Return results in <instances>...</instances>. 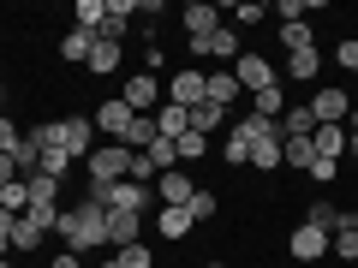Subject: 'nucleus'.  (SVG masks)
Masks as SVG:
<instances>
[{
	"label": "nucleus",
	"mask_w": 358,
	"mask_h": 268,
	"mask_svg": "<svg viewBox=\"0 0 358 268\" xmlns=\"http://www.w3.org/2000/svg\"><path fill=\"white\" fill-rule=\"evenodd\" d=\"M263 6H257V0H251V6H233V30H251V24H263Z\"/></svg>",
	"instance_id": "obj_39"
},
{
	"label": "nucleus",
	"mask_w": 358,
	"mask_h": 268,
	"mask_svg": "<svg viewBox=\"0 0 358 268\" xmlns=\"http://www.w3.org/2000/svg\"><path fill=\"white\" fill-rule=\"evenodd\" d=\"M305 107H310V119H317V126H346V114H352V96H346L341 84H322Z\"/></svg>",
	"instance_id": "obj_4"
},
{
	"label": "nucleus",
	"mask_w": 358,
	"mask_h": 268,
	"mask_svg": "<svg viewBox=\"0 0 358 268\" xmlns=\"http://www.w3.org/2000/svg\"><path fill=\"white\" fill-rule=\"evenodd\" d=\"M90 48H96V30H66V36H60V60H72V66H84L90 60Z\"/></svg>",
	"instance_id": "obj_18"
},
{
	"label": "nucleus",
	"mask_w": 358,
	"mask_h": 268,
	"mask_svg": "<svg viewBox=\"0 0 358 268\" xmlns=\"http://www.w3.org/2000/svg\"><path fill=\"white\" fill-rule=\"evenodd\" d=\"M251 114H263V119H268V126H275V119H281V114H287V96H281V84H268V89H263V96H251Z\"/></svg>",
	"instance_id": "obj_24"
},
{
	"label": "nucleus",
	"mask_w": 358,
	"mask_h": 268,
	"mask_svg": "<svg viewBox=\"0 0 358 268\" xmlns=\"http://www.w3.org/2000/svg\"><path fill=\"white\" fill-rule=\"evenodd\" d=\"M275 131H281V143H293V137H310L317 119H310V107H287V114L275 119Z\"/></svg>",
	"instance_id": "obj_17"
},
{
	"label": "nucleus",
	"mask_w": 358,
	"mask_h": 268,
	"mask_svg": "<svg viewBox=\"0 0 358 268\" xmlns=\"http://www.w3.org/2000/svg\"><path fill=\"white\" fill-rule=\"evenodd\" d=\"M114 262L120 268H155V256L143 251V244H126V251H114Z\"/></svg>",
	"instance_id": "obj_38"
},
{
	"label": "nucleus",
	"mask_w": 358,
	"mask_h": 268,
	"mask_svg": "<svg viewBox=\"0 0 358 268\" xmlns=\"http://www.w3.org/2000/svg\"><path fill=\"white\" fill-rule=\"evenodd\" d=\"M131 155H138V149L102 143V149H90V161H84V179H90V185H114V179H126V173H131Z\"/></svg>",
	"instance_id": "obj_2"
},
{
	"label": "nucleus",
	"mask_w": 358,
	"mask_h": 268,
	"mask_svg": "<svg viewBox=\"0 0 358 268\" xmlns=\"http://www.w3.org/2000/svg\"><path fill=\"white\" fill-rule=\"evenodd\" d=\"M334 66H341V72H358V36H346L341 48H334Z\"/></svg>",
	"instance_id": "obj_40"
},
{
	"label": "nucleus",
	"mask_w": 358,
	"mask_h": 268,
	"mask_svg": "<svg viewBox=\"0 0 358 268\" xmlns=\"http://www.w3.org/2000/svg\"><path fill=\"white\" fill-rule=\"evenodd\" d=\"M305 13H310L305 0H281V6H275V18H281V24H299V18H305Z\"/></svg>",
	"instance_id": "obj_41"
},
{
	"label": "nucleus",
	"mask_w": 358,
	"mask_h": 268,
	"mask_svg": "<svg viewBox=\"0 0 358 268\" xmlns=\"http://www.w3.org/2000/svg\"><path fill=\"white\" fill-rule=\"evenodd\" d=\"M221 161H227V167H251V143H245L233 126H227V149H221Z\"/></svg>",
	"instance_id": "obj_31"
},
{
	"label": "nucleus",
	"mask_w": 358,
	"mask_h": 268,
	"mask_svg": "<svg viewBox=\"0 0 358 268\" xmlns=\"http://www.w3.org/2000/svg\"><path fill=\"white\" fill-rule=\"evenodd\" d=\"M155 227H162V239H185L197 221H192V209H162V215H155Z\"/></svg>",
	"instance_id": "obj_25"
},
{
	"label": "nucleus",
	"mask_w": 358,
	"mask_h": 268,
	"mask_svg": "<svg viewBox=\"0 0 358 268\" xmlns=\"http://www.w3.org/2000/svg\"><path fill=\"white\" fill-rule=\"evenodd\" d=\"M203 77H209V72H192V66H179V72H173V84H167V102L192 114V107L203 102Z\"/></svg>",
	"instance_id": "obj_11"
},
{
	"label": "nucleus",
	"mask_w": 358,
	"mask_h": 268,
	"mask_svg": "<svg viewBox=\"0 0 358 268\" xmlns=\"http://www.w3.org/2000/svg\"><path fill=\"white\" fill-rule=\"evenodd\" d=\"M120 54H126V48H120V42H102V36H96V48H90V72H96V77H108V72H120Z\"/></svg>",
	"instance_id": "obj_19"
},
{
	"label": "nucleus",
	"mask_w": 358,
	"mask_h": 268,
	"mask_svg": "<svg viewBox=\"0 0 358 268\" xmlns=\"http://www.w3.org/2000/svg\"><path fill=\"white\" fill-rule=\"evenodd\" d=\"M209 155V137L203 131H185V137H179V161H203Z\"/></svg>",
	"instance_id": "obj_35"
},
{
	"label": "nucleus",
	"mask_w": 358,
	"mask_h": 268,
	"mask_svg": "<svg viewBox=\"0 0 358 268\" xmlns=\"http://www.w3.org/2000/svg\"><path fill=\"white\" fill-rule=\"evenodd\" d=\"M60 244L66 251H96V244H108V209H96V203H78V209H60Z\"/></svg>",
	"instance_id": "obj_1"
},
{
	"label": "nucleus",
	"mask_w": 358,
	"mask_h": 268,
	"mask_svg": "<svg viewBox=\"0 0 358 268\" xmlns=\"http://www.w3.org/2000/svg\"><path fill=\"white\" fill-rule=\"evenodd\" d=\"M48 268H84V256H78V251H60V256H48Z\"/></svg>",
	"instance_id": "obj_43"
},
{
	"label": "nucleus",
	"mask_w": 358,
	"mask_h": 268,
	"mask_svg": "<svg viewBox=\"0 0 358 268\" xmlns=\"http://www.w3.org/2000/svg\"><path fill=\"white\" fill-rule=\"evenodd\" d=\"M60 143H66L72 161H90V149H96V119L90 114H66L60 119Z\"/></svg>",
	"instance_id": "obj_5"
},
{
	"label": "nucleus",
	"mask_w": 358,
	"mask_h": 268,
	"mask_svg": "<svg viewBox=\"0 0 358 268\" xmlns=\"http://www.w3.org/2000/svg\"><path fill=\"white\" fill-rule=\"evenodd\" d=\"M305 221H310V227H322V232L334 239V232L346 227V209H334V203H310V209H305Z\"/></svg>",
	"instance_id": "obj_23"
},
{
	"label": "nucleus",
	"mask_w": 358,
	"mask_h": 268,
	"mask_svg": "<svg viewBox=\"0 0 358 268\" xmlns=\"http://www.w3.org/2000/svg\"><path fill=\"white\" fill-rule=\"evenodd\" d=\"M150 191H155V203H162V209H185L197 185H192V173H185V167H167V173H155Z\"/></svg>",
	"instance_id": "obj_6"
},
{
	"label": "nucleus",
	"mask_w": 358,
	"mask_h": 268,
	"mask_svg": "<svg viewBox=\"0 0 358 268\" xmlns=\"http://www.w3.org/2000/svg\"><path fill=\"white\" fill-rule=\"evenodd\" d=\"M233 131H239L245 143H257V137H268V131H275V126H268L263 114H239V119H233Z\"/></svg>",
	"instance_id": "obj_32"
},
{
	"label": "nucleus",
	"mask_w": 358,
	"mask_h": 268,
	"mask_svg": "<svg viewBox=\"0 0 358 268\" xmlns=\"http://www.w3.org/2000/svg\"><path fill=\"white\" fill-rule=\"evenodd\" d=\"M108 18V0H78V30H102Z\"/></svg>",
	"instance_id": "obj_33"
},
{
	"label": "nucleus",
	"mask_w": 358,
	"mask_h": 268,
	"mask_svg": "<svg viewBox=\"0 0 358 268\" xmlns=\"http://www.w3.org/2000/svg\"><path fill=\"white\" fill-rule=\"evenodd\" d=\"M120 102H126L131 114H150V107H162V77L131 72V77H126V89H120Z\"/></svg>",
	"instance_id": "obj_7"
},
{
	"label": "nucleus",
	"mask_w": 358,
	"mask_h": 268,
	"mask_svg": "<svg viewBox=\"0 0 358 268\" xmlns=\"http://www.w3.org/2000/svg\"><path fill=\"white\" fill-rule=\"evenodd\" d=\"M329 251H334V256H346V262H358V232H352V227H341V232L329 239Z\"/></svg>",
	"instance_id": "obj_37"
},
{
	"label": "nucleus",
	"mask_w": 358,
	"mask_h": 268,
	"mask_svg": "<svg viewBox=\"0 0 358 268\" xmlns=\"http://www.w3.org/2000/svg\"><path fill=\"white\" fill-rule=\"evenodd\" d=\"M185 209H192V221H215V209H221V203H215V191H203V185H197Z\"/></svg>",
	"instance_id": "obj_34"
},
{
	"label": "nucleus",
	"mask_w": 358,
	"mask_h": 268,
	"mask_svg": "<svg viewBox=\"0 0 358 268\" xmlns=\"http://www.w3.org/2000/svg\"><path fill=\"white\" fill-rule=\"evenodd\" d=\"M287 256H299V262H322V256H329V232L310 227V221H299L293 239H287Z\"/></svg>",
	"instance_id": "obj_10"
},
{
	"label": "nucleus",
	"mask_w": 358,
	"mask_h": 268,
	"mask_svg": "<svg viewBox=\"0 0 358 268\" xmlns=\"http://www.w3.org/2000/svg\"><path fill=\"white\" fill-rule=\"evenodd\" d=\"M138 232H143V215H131V209H108V251L138 244Z\"/></svg>",
	"instance_id": "obj_13"
},
{
	"label": "nucleus",
	"mask_w": 358,
	"mask_h": 268,
	"mask_svg": "<svg viewBox=\"0 0 358 268\" xmlns=\"http://www.w3.org/2000/svg\"><path fill=\"white\" fill-rule=\"evenodd\" d=\"M0 209H13V215H24V209H30V185H24V179L0 185Z\"/></svg>",
	"instance_id": "obj_30"
},
{
	"label": "nucleus",
	"mask_w": 358,
	"mask_h": 268,
	"mask_svg": "<svg viewBox=\"0 0 358 268\" xmlns=\"http://www.w3.org/2000/svg\"><path fill=\"white\" fill-rule=\"evenodd\" d=\"M233 77H239V89H251V96H263V89L275 84V66H268L263 54H251V48H245L239 60H233Z\"/></svg>",
	"instance_id": "obj_9"
},
{
	"label": "nucleus",
	"mask_w": 358,
	"mask_h": 268,
	"mask_svg": "<svg viewBox=\"0 0 358 268\" xmlns=\"http://www.w3.org/2000/svg\"><path fill=\"white\" fill-rule=\"evenodd\" d=\"M143 155H150V167H155V173H167V167H179V143H173V137H155V143H150Z\"/></svg>",
	"instance_id": "obj_29"
},
{
	"label": "nucleus",
	"mask_w": 358,
	"mask_h": 268,
	"mask_svg": "<svg viewBox=\"0 0 358 268\" xmlns=\"http://www.w3.org/2000/svg\"><path fill=\"white\" fill-rule=\"evenodd\" d=\"M209 268H227V262H209Z\"/></svg>",
	"instance_id": "obj_48"
},
{
	"label": "nucleus",
	"mask_w": 358,
	"mask_h": 268,
	"mask_svg": "<svg viewBox=\"0 0 358 268\" xmlns=\"http://www.w3.org/2000/svg\"><path fill=\"white\" fill-rule=\"evenodd\" d=\"M239 96H245V89H239V77H233V66H227V72H209V77H203V102H215V107H233Z\"/></svg>",
	"instance_id": "obj_14"
},
{
	"label": "nucleus",
	"mask_w": 358,
	"mask_h": 268,
	"mask_svg": "<svg viewBox=\"0 0 358 268\" xmlns=\"http://www.w3.org/2000/svg\"><path fill=\"white\" fill-rule=\"evenodd\" d=\"M192 54H197V60H239L245 42H239V30H233V24H221L209 42H192Z\"/></svg>",
	"instance_id": "obj_12"
},
{
	"label": "nucleus",
	"mask_w": 358,
	"mask_h": 268,
	"mask_svg": "<svg viewBox=\"0 0 358 268\" xmlns=\"http://www.w3.org/2000/svg\"><path fill=\"white\" fill-rule=\"evenodd\" d=\"M150 119H155V137H173V143L185 137V131H192V114H185V107H173V102H167V107H155Z\"/></svg>",
	"instance_id": "obj_16"
},
{
	"label": "nucleus",
	"mask_w": 358,
	"mask_h": 268,
	"mask_svg": "<svg viewBox=\"0 0 358 268\" xmlns=\"http://www.w3.org/2000/svg\"><path fill=\"white\" fill-rule=\"evenodd\" d=\"M221 126H227V107H215V102H197V107H192V131H203V137H215Z\"/></svg>",
	"instance_id": "obj_22"
},
{
	"label": "nucleus",
	"mask_w": 358,
	"mask_h": 268,
	"mask_svg": "<svg viewBox=\"0 0 358 268\" xmlns=\"http://www.w3.org/2000/svg\"><path fill=\"white\" fill-rule=\"evenodd\" d=\"M317 72H322V54L317 48H299L293 60H287V77H299V84H317Z\"/></svg>",
	"instance_id": "obj_21"
},
{
	"label": "nucleus",
	"mask_w": 358,
	"mask_h": 268,
	"mask_svg": "<svg viewBox=\"0 0 358 268\" xmlns=\"http://www.w3.org/2000/svg\"><path fill=\"white\" fill-rule=\"evenodd\" d=\"M90 119H96V131H102L108 143H120V149H131V126H138V114H131V107L120 102V96H114V102H102V107H96Z\"/></svg>",
	"instance_id": "obj_3"
},
{
	"label": "nucleus",
	"mask_w": 358,
	"mask_h": 268,
	"mask_svg": "<svg viewBox=\"0 0 358 268\" xmlns=\"http://www.w3.org/2000/svg\"><path fill=\"white\" fill-rule=\"evenodd\" d=\"M346 227H352V232H358V209H346Z\"/></svg>",
	"instance_id": "obj_45"
},
{
	"label": "nucleus",
	"mask_w": 358,
	"mask_h": 268,
	"mask_svg": "<svg viewBox=\"0 0 358 268\" xmlns=\"http://www.w3.org/2000/svg\"><path fill=\"white\" fill-rule=\"evenodd\" d=\"M281 42H287V54L317 48V30H310V18H299V24H281Z\"/></svg>",
	"instance_id": "obj_28"
},
{
	"label": "nucleus",
	"mask_w": 358,
	"mask_h": 268,
	"mask_svg": "<svg viewBox=\"0 0 358 268\" xmlns=\"http://www.w3.org/2000/svg\"><path fill=\"white\" fill-rule=\"evenodd\" d=\"M102 268H120V262H114V256H108V262H102Z\"/></svg>",
	"instance_id": "obj_47"
},
{
	"label": "nucleus",
	"mask_w": 358,
	"mask_h": 268,
	"mask_svg": "<svg viewBox=\"0 0 358 268\" xmlns=\"http://www.w3.org/2000/svg\"><path fill=\"white\" fill-rule=\"evenodd\" d=\"M24 185H30V203H60V185H66V179H54V173H30Z\"/></svg>",
	"instance_id": "obj_27"
},
{
	"label": "nucleus",
	"mask_w": 358,
	"mask_h": 268,
	"mask_svg": "<svg viewBox=\"0 0 358 268\" xmlns=\"http://www.w3.org/2000/svg\"><path fill=\"white\" fill-rule=\"evenodd\" d=\"M251 167H263V173H275V167H281V131H268V137L251 143Z\"/></svg>",
	"instance_id": "obj_20"
},
{
	"label": "nucleus",
	"mask_w": 358,
	"mask_h": 268,
	"mask_svg": "<svg viewBox=\"0 0 358 268\" xmlns=\"http://www.w3.org/2000/svg\"><path fill=\"white\" fill-rule=\"evenodd\" d=\"M346 155H358V107L346 114Z\"/></svg>",
	"instance_id": "obj_42"
},
{
	"label": "nucleus",
	"mask_w": 358,
	"mask_h": 268,
	"mask_svg": "<svg viewBox=\"0 0 358 268\" xmlns=\"http://www.w3.org/2000/svg\"><path fill=\"white\" fill-rule=\"evenodd\" d=\"M18 179V155H0V185H13Z\"/></svg>",
	"instance_id": "obj_44"
},
{
	"label": "nucleus",
	"mask_w": 358,
	"mask_h": 268,
	"mask_svg": "<svg viewBox=\"0 0 358 268\" xmlns=\"http://www.w3.org/2000/svg\"><path fill=\"white\" fill-rule=\"evenodd\" d=\"M18 143H24L18 119H13V114H0V155H18Z\"/></svg>",
	"instance_id": "obj_36"
},
{
	"label": "nucleus",
	"mask_w": 358,
	"mask_h": 268,
	"mask_svg": "<svg viewBox=\"0 0 358 268\" xmlns=\"http://www.w3.org/2000/svg\"><path fill=\"white\" fill-rule=\"evenodd\" d=\"M42 239H48V232H42L36 221L18 215V227H13V251H18V256H30V251H42Z\"/></svg>",
	"instance_id": "obj_26"
},
{
	"label": "nucleus",
	"mask_w": 358,
	"mask_h": 268,
	"mask_svg": "<svg viewBox=\"0 0 358 268\" xmlns=\"http://www.w3.org/2000/svg\"><path fill=\"white\" fill-rule=\"evenodd\" d=\"M310 149H317V161H341L346 155V126H317L310 131Z\"/></svg>",
	"instance_id": "obj_15"
},
{
	"label": "nucleus",
	"mask_w": 358,
	"mask_h": 268,
	"mask_svg": "<svg viewBox=\"0 0 358 268\" xmlns=\"http://www.w3.org/2000/svg\"><path fill=\"white\" fill-rule=\"evenodd\" d=\"M0 268H13V256H0Z\"/></svg>",
	"instance_id": "obj_46"
},
{
	"label": "nucleus",
	"mask_w": 358,
	"mask_h": 268,
	"mask_svg": "<svg viewBox=\"0 0 358 268\" xmlns=\"http://www.w3.org/2000/svg\"><path fill=\"white\" fill-rule=\"evenodd\" d=\"M179 24H185V36H192V42H209V36L221 30V6L192 0V6H179Z\"/></svg>",
	"instance_id": "obj_8"
}]
</instances>
